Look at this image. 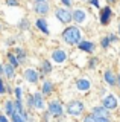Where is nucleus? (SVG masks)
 I'll list each match as a JSON object with an SVG mask.
<instances>
[{
  "mask_svg": "<svg viewBox=\"0 0 120 122\" xmlns=\"http://www.w3.org/2000/svg\"><path fill=\"white\" fill-rule=\"evenodd\" d=\"M35 26H37V28H38V29L41 30V32H44V34H46V35H47V34H49V28H47V21L44 20V18H38V20L35 21Z\"/></svg>",
  "mask_w": 120,
  "mask_h": 122,
  "instance_id": "nucleus-17",
  "label": "nucleus"
},
{
  "mask_svg": "<svg viewBox=\"0 0 120 122\" xmlns=\"http://www.w3.org/2000/svg\"><path fill=\"white\" fill-rule=\"evenodd\" d=\"M55 15L61 23H70L73 20V14L70 12V9H67V8H56Z\"/></svg>",
  "mask_w": 120,
  "mask_h": 122,
  "instance_id": "nucleus-3",
  "label": "nucleus"
},
{
  "mask_svg": "<svg viewBox=\"0 0 120 122\" xmlns=\"http://www.w3.org/2000/svg\"><path fill=\"white\" fill-rule=\"evenodd\" d=\"M110 43H111V41H110V37H103V38H102V43H100V44H102L103 49H106L108 46H110Z\"/></svg>",
  "mask_w": 120,
  "mask_h": 122,
  "instance_id": "nucleus-23",
  "label": "nucleus"
},
{
  "mask_svg": "<svg viewBox=\"0 0 120 122\" xmlns=\"http://www.w3.org/2000/svg\"><path fill=\"white\" fill-rule=\"evenodd\" d=\"M103 79H105V82H108L110 86H115V84H117V76H115V75H114V72L110 70V69L105 72Z\"/></svg>",
  "mask_w": 120,
  "mask_h": 122,
  "instance_id": "nucleus-11",
  "label": "nucleus"
},
{
  "mask_svg": "<svg viewBox=\"0 0 120 122\" xmlns=\"http://www.w3.org/2000/svg\"><path fill=\"white\" fill-rule=\"evenodd\" d=\"M8 121V116H5V114H0V122H6Z\"/></svg>",
  "mask_w": 120,
  "mask_h": 122,
  "instance_id": "nucleus-30",
  "label": "nucleus"
},
{
  "mask_svg": "<svg viewBox=\"0 0 120 122\" xmlns=\"http://www.w3.org/2000/svg\"><path fill=\"white\" fill-rule=\"evenodd\" d=\"M115 40H117V37H115V35H110V41H115Z\"/></svg>",
  "mask_w": 120,
  "mask_h": 122,
  "instance_id": "nucleus-33",
  "label": "nucleus"
},
{
  "mask_svg": "<svg viewBox=\"0 0 120 122\" xmlns=\"http://www.w3.org/2000/svg\"><path fill=\"white\" fill-rule=\"evenodd\" d=\"M52 60H53L55 63L61 64L67 60V53L62 51V49H56V51H53V53H52Z\"/></svg>",
  "mask_w": 120,
  "mask_h": 122,
  "instance_id": "nucleus-8",
  "label": "nucleus"
},
{
  "mask_svg": "<svg viewBox=\"0 0 120 122\" xmlns=\"http://www.w3.org/2000/svg\"><path fill=\"white\" fill-rule=\"evenodd\" d=\"M106 2H110V3H114V2H115V0H106Z\"/></svg>",
  "mask_w": 120,
  "mask_h": 122,
  "instance_id": "nucleus-36",
  "label": "nucleus"
},
{
  "mask_svg": "<svg viewBox=\"0 0 120 122\" xmlns=\"http://www.w3.org/2000/svg\"><path fill=\"white\" fill-rule=\"evenodd\" d=\"M21 28H23V29H28V28H29V21H26V20H24L23 23H21Z\"/></svg>",
  "mask_w": 120,
  "mask_h": 122,
  "instance_id": "nucleus-28",
  "label": "nucleus"
},
{
  "mask_svg": "<svg viewBox=\"0 0 120 122\" xmlns=\"http://www.w3.org/2000/svg\"><path fill=\"white\" fill-rule=\"evenodd\" d=\"M72 14H73V20L76 23H82L87 18V12H85L84 9H76V11H73Z\"/></svg>",
  "mask_w": 120,
  "mask_h": 122,
  "instance_id": "nucleus-12",
  "label": "nucleus"
},
{
  "mask_svg": "<svg viewBox=\"0 0 120 122\" xmlns=\"http://www.w3.org/2000/svg\"><path fill=\"white\" fill-rule=\"evenodd\" d=\"M76 87H78V90H81V92H87V90H90V87H91V82H90L87 78H82L76 82Z\"/></svg>",
  "mask_w": 120,
  "mask_h": 122,
  "instance_id": "nucleus-15",
  "label": "nucleus"
},
{
  "mask_svg": "<svg viewBox=\"0 0 120 122\" xmlns=\"http://www.w3.org/2000/svg\"><path fill=\"white\" fill-rule=\"evenodd\" d=\"M62 38H64V41H65L67 44L74 46V44H78V43L82 40L81 30L78 29L76 26H70V28H67V29L64 30V34H62Z\"/></svg>",
  "mask_w": 120,
  "mask_h": 122,
  "instance_id": "nucleus-1",
  "label": "nucleus"
},
{
  "mask_svg": "<svg viewBox=\"0 0 120 122\" xmlns=\"http://www.w3.org/2000/svg\"><path fill=\"white\" fill-rule=\"evenodd\" d=\"M6 5H9V6H18V0H6Z\"/></svg>",
  "mask_w": 120,
  "mask_h": 122,
  "instance_id": "nucleus-27",
  "label": "nucleus"
},
{
  "mask_svg": "<svg viewBox=\"0 0 120 122\" xmlns=\"http://www.w3.org/2000/svg\"><path fill=\"white\" fill-rule=\"evenodd\" d=\"M3 73L6 75V78L12 79L14 76H15V67H14L12 64H5V66H3Z\"/></svg>",
  "mask_w": 120,
  "mask_h": 122,
  "instance_id": "nucleus-16",
  "label": "nucleus"
},
{
  "mask_svg": "<svg viewBox=\"0 0 120 122\" xmlns=\"http://www.w3.org/2000/svg\"><path fill=\"white\" fill-rule=\"evenodd\" d=\"M5 113L8 114V116H12L14 114V102L9 101V99L5 102Z\"/></svg>",
  "mask_w": 120,
  "mask_h": 122,
  "instance_id": "nucleus-19",
  "label": "nucleus"
},
{
  "mask_svg": "<svg viewBox=\"0 0 120 122\" xmlns=\"http://www.w3.org/2000/svg\"><path fill=\"white\" fill-rule=\"evenodd\" d=\"M33 9H35V12L38 15H46L49 14V9H50V6H49L47 0L46 2H35V5H33Z\"/></svg>",
  "mask_w": 120,
  "mask_h": 122,
  "instance_id": "nucleus-5",
  "label": "nucleus"
},
{
  "mask_svg": "<svg viewBox=\"0 0 120 122\" xmlns=\"http://www.w3.org/2000/svg\"><path fill=\"white\" fill-rule=\"evenodd\" d=\"M90 63H91V64H90V67H96V64H97V60H91Z\"/></svg>",
  "mask_w": 120,
  "mask_h": 122,
  "instance_id": "nucleus-32",
  "label": "nucleus"
},
{
  "mask_svg": "<svg viewBox=\"0 0 120 122\" xmlns=\"http://www.w3.org/2000/svg\"><path fill=\"white\" fill-rule=\"evenodd\" d=\"M3 93H6V86L3 84V79L0 78V95H3Z\"/></svg>",
  "mask_w": 120,
  "mask_h": 122,
  "instance_id": "nucleus-26",
  "label": "nucleus"
},
{
  "mask_svg": "<svg viewBox=\"0 0 120 122\" xmlns=\"http://www.w3.org/2000/svg\"><path fill=\"white\" fill-rule=\"evenodd\" d=\"M90 3H91L93 6H96V8L99 6V0H90Z\"/></svg>",
  "mask_w": 120,
  "mask_h": 122,
  "instance_id": "nucleus-29",
  "label": "nucleus"
},
{
  "mask_svg": "<svg viewBox=\"0 0 120 122\" xmlns=\"http://www.w3.org/2000/svg\"><path fill=\"white\" fill-rule=\"evenodd\" d=\"M61 2H62V3H64V5H65V6H70V5H72V3H73V2H72V0H61Z\"/></svg>",
  "mask_w": 120,
  "mask_h": 122,
  "instance_id": "nucleus-31",
  "label": "nucleus"
},
{
  "mask_svg": "<svg viewBox=\"0 0 120 122\" xmlns=\"http://www.w3.org/2000/svg\"><path fill=\"white\" fill-rule=\"evenodd\" d=\"M38 78H40V73L35 70V69H26L24 70V79L28 82L35 84L37 81H38Z\"/></svg>",
  "mask_w": 120,
  "mask_h": 122,
  "instance_id": "nucleus-6",
  "label": "nucleus"
},
{
  "mask_svg": "<svg viewBox=\"0 0 120 122\" xmlns=\"http://www.w3.org/2000/svg\"><path fill=\"white\" fill-rule=\"evenodd\" d=\"M33 108H37V110H43V108H44L43 93H40V92L33 95Z\"/></svg>",
  "mask_w": 120,
  "mask_h": 122,
  "instance_id": "nucleus-10",
  "label": "nucleus"
},
{
  "mask_svg": "<svg viewBox=\"0 0 120 122\" xmlns=\"http://www.w3.org/2000/svg\"><path fill=\"white\" fill-rule=\"evenodd\" d=\"M15 55H17V58H18V61H20V63H23L24 61V58H26V52L23 51V49H15Z\"/></svg>",
  "mask_w": 120,
  "mask_h": 122,
  "instance_id": "nucleus-22",
  "label": "nucleus"
},
{
  "mask_svg": "<svg viewBox=\"0 0 120 122\" xmlns=\"http://www.w3.org/2000/svg\"><path fill=\"white\" fill-rule=\"evenodd\" d=\"M52 92H53V84H52L50 81H44L43 82V87H41V93L43 95H50Z\"/></svg>",
  "mask_w": 120,
  "mask_h": 122,
  "instance_id": "nucleus-18",
  "label": "nucleus"
},
{
  "mask_svg": "<svg viewBox=\"0 0 120 122\" xmlns=\"http://www.w3.org/2000/svg\"><path fill=\"white\" fill-rule=\"evenodd\" d=\"M110 17H111V8L110 6H105L102 11H100V23L102 25H106L110 21Z\"/></svg>",
  "mask_w": 120,
  "mask_h": 122,
  "instance_id": "nucleus-13",
  "label": "nucleus"
},
{
  "mask_svg": "<svg viewBox=\"0 0 120 122\" xmlns=\"http://www.w3.org/2000/svg\"><path fill=\"white\" fill-rule=\"evenodd\" d=\"M117 81H119V87H120V73H119V76H117Z\"/></svg>",
  "mask_w": 120,
  "mask_h": 122,
  "instance_id": "nucleus-35",
  "label": "nucleus"
},
{
  "mask_svg": "<svg viewBox=\"0 0 120 122\" xmlns=\"http://www.w3.org/2000/svg\"><path fill=\"white\" fill-rule=\"evenodd\" d=\"M33 2H46V0H33Z\"/></svg>",
  "mask_w": 120,
  "mask_h": 122,
  "instance_id": "nucleus-37",
  "label": "nucleus"
},
{
  "mask_svg": "<svg viewBox=\"0 0 120 122\" xmlns=\"http://www.w3.org/2000/svg\"><path fill=\"white\" fill-rule=\"evenodd\" d=\"M78 46H79V49L81 51H84V52H93L94 51V43H91V41H79V43H78Z\"/></svg>",
  "mask_w": 120,
  "mask_h": 122,
  "instance_id": "nucleus-14",
  "label": "nucleus"
},
{
  "mask_svg": "<svg viewBox=\"0 0 120 122\" xmlns=\"http://www.w3.org/2000/svg\"><path fill=\"white\" fill-rule=\"evenodd\" d=\"M119 32H120V26H119Z\"/></svg>",
  "mask_w": 120,
  "mask_h": 122,
  "instance_id": "nucleus-38",
  "label": "nucleus"
},
{
  "mask_svg": "<svg viewBox=\"0 0 120 122\" xmlns=\"http://www.w3.org/2000/svg\"><path fill=\"white\" fill-rule=\"evenodd\" d=\"M102 105L106 107L108 110H114L115 107H117V99L112 96V95H108V96H105L102 99Z\"/></svg>",
  "mask_w": 120,
  "mask_h": 122,
  "instance_id": "nucleus-7",
  "label": "nucleus"
},
{
  "mask_svg": "<svg viewBox=\"0 0 120 122\" xmlns=\"http://www.w3.org/2000/svg\"><path fill=\"white\" fill-rule=\"evenodd\" d=\"M93 114H96V116H100V117H105L106 121H110V112H108L106 107H94V108L91 110Z\"/></svg>",
  "mask_w": 120,
  "mask_h": 122,
  "instance_id": "nucleus-9",
  "label": "nucleus"
},
{
  "mask_svg": "<svg viewBox=\"0 0 120 122\" xmlns=\"http://www.w3.org/2000/svg\"><path fill=\"white\" fill-rule=\"evenodd\" d=\"M0 73H3V64H0Z\"/></svg>",
  "mask_w": 120,
  "mask_h": 122,
  "instance_id": "nucleus-34",
  "label": "nucleus"
},
{
  "mask_svg": "<svg viewBox=\"0 0 120 122\" xmlns=\"http://www.w3.org/2000/svg\"><path fill=\"white\" fill-rule=\"evenodd\" d=\"M8 60H9V64H12L14 67H18V64H20V61H18L15 53H9V55H8Z\"/></svg>",
  "mask_w": 120,
  "mask_h": 122,
  "instance_id": "nucleus-21",
  "label": "nucleus"
},
{
  "mask_svg": "<svg viewBox=\"0 0 120 122\" xmlns=\"http://www.w3.org/2000/svg\"><path fill=\"white\" fill-rule=\"evenodd\" d=\"M14 93H15V99H21V87H15Z\"/></svg>",
  "mask_w": 120,
  "mask_h": 122,
  "instance_id": "nucleus-25",
  "label": "nucleus"
},
{
  "mask_svg": "<svg viewBox=\"0 0 120 122\" xmlns=\"http://www.w3.org/2000/svg\"><path fill=\"white\" fill-rule=\"evenodd\" d=\"M85 121L87 122H106V119L105 117H100V116H96V114H90V116L85 117Z\"/></svg>",
  "mask_w": 120,
  "mask_h": 122,
  "instance_id": "nucleus-20",
  "label": "nucleus"
},
{
  "mask_svg": "<svg viewBox=\"0 0 120 122\" xmlns=\"http://www.w3.org/2000/svg\"><path fill=\"white\" fill-rule=\"evenodd\" d=\"M84 108H85L84 102L79 101V99H74V101L69 102V105H67V113H69L70 116L78 117V116H81V114L84 113Z\"/></svg>",
  "mask_w": 120,
  "mask_h": 122,
  "instance_id": "nucleus-2",
  "label": "nucleus"
},
{
  "mask_svg": "<svg viewBox=\"0 0 120 122\" xmlns=\"http://www.w3.org/2000/svg\"><path fill=\"white\" fill-rule=\"evenodd\" d=\"M43 70L44 72H50L52 70V66H50L49 61H43Z\"/></svg>",
  "mask_w": 120,
  "mask_h": 122,
  "instance_id": "nucleus-24",
  "label": "nucleus"
},
{
  "mask_svg": "<svg viewBox=\"0 0 120 122\" xmlns=\"http://www.w3.org/2000/svg\"><path fill=\"white\" fill-rule=\"evenodd\" d=\"M64 113V110H62V105L59 101H50L49 102V114L50 116H61V114Z\"/></svg>",
  "mask_w": 120,
  "mask_h": 122,
  "instance_id": "nucleus-4",
  "label": "nucleus"
}]
</instances>
